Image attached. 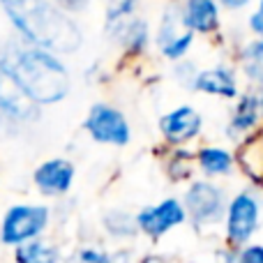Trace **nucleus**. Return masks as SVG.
<instances>
[{"label": "nucleus", "mask_w": 263, "mask_h": 263, "mask_svg": "<svg viewBox=\"0 0 263 263\" xmlns=\"http://www.w3.org/2000/svg\"><path fill=\"white\" fill-rule=\"evenodd\" d=\"M0 12L18 40L72 58L86 44L79 18L65 14L53 0H0Z\"/></svg>", "instance_id": "1"}, {"label": "nucleus", "mask_w": 263, "mask_h": 263, "mask_svg": "<svg viewBox=\"0 0 263 263\" xmlns=\"http://www.w3.org/2000/svg\"><path fill=\"white\" fill-rule=\"evenodd\" d=\"M0 58L12 69L23 92L40 109L60 104L72 92L74 79L65 58L18 40L14 32L0 42Z\"/></svg>", "instance_id": "2"}, {"label": "nucleus", "mask_w": 263, "mask_h": 263, "mask_svg": "<svg viewBox=\"0 0 263 263\" xmlns=\"http://www.w3.org/2000/svg\"><path fill=\"white\" fill-rule=\"evenodd\" d=\"M86 136L97 145L106 148H127L134 139V129L123 109L114 102H92L86 111V118L81 123Z\"/></svg>", "instance_id": "3"}, {"label": "nucleus", "mask_w": 263, "mask_h": 263, "mask_svg": "<svg viewBox=\"0 0 263 263\" xmlns=\"http://www.w3.org/2000/svg\"><path fill=\"white\" fill-rule=\"evenodd\" d=\"M199 37L190 32L180 21L178 0H168L162 7L157 21L153 23V51L166 65L185 60L192 55Z\"/></svg>", "instance_id": "4"}, {"label": "nucleus", "mask_w": 263, "mask_h": 263, "mask_svg": "<svg viewBox=\"0 0 263 263\" xmlns=\"http://www.w3.org/2000/svg\"><path fill=\"white\" fill-rule=\"evenodd\" d=\"M182 205H185L187 219L194 224L196 229H205L213 224L222 222L227 215L229 194L222 185L208 178H194L187 182L185 192H182Z\"/></svg>", "instance_id": "5"}, {"label": "nucleus", "mask_w": 263, "mask_h": 263, "mask_svg": "<svg viewBox=\"0 0 263 263\" xmlns=\"http://www.w3.org/2000/svg\"><path fill=\"white\" fill-rule=\"evenodd\" d=\"M261 224V199L254 190H238L233 196H229L227 215H224V229L227 240L231 247L242 250L254 238Z\"/></svg>", "instance_id": "6"}, {"label": "nucleus", "mask_w": 263, "mask_h": 263, "mask_svg": "<svg viewBox=\"0 0 263 263\" xmlns=\"http://www.w3.org/2000/svg\"><path fill=\"white\" fill-rule=\"evenodd\" d=\"M162 145L166 148H192L205 132V118L194 104H176L164 111L157 120Z\"/></svg>", "instance_id": "7"}, {"label": "nucleus", "mask_w": 263, "mask_h": 263, "mask_svg": "<svg viewBox=\"0 0 263 263\" xmlns=\"http://www.w3.org/2000/svg\"><path fill=\"white\" fill-rule=\"evenodd\" d=\"M51 222V210L44 203H16L7 208L0 224V240L5 245H23L37 240Z\"/></svg>", "instance_id": "8"}, {"label": "nucleus", "mask_w": 263, "mask_h": 263, "mask_svg": "<svg viewBox=\"0 0 263 263\" xmlns=\"http://www.w3.org/2000/svg\"><path fill=\"white\" fill-rule=\"evenodd\" d=\"M102 32L125 63H139L153 53V23L143 12Z\"/></svg>", "instance_id": "9"}, {"label": "nucleus", "mask_w": 263, "mask_h": 263, "mask_svg": "<svg viewBox=\"0 0 263 263\" xmlns=\"http://www.w3.org/2000/svg\"><path fill=\"white\" fill-rule=\"evenodd\" d=\"M242 90H245V86H242V79L236 65L231 63V58L203 65L196 74L194 88H192V92H196V95L222 102H233Z\"/></svg>", "instance_id": "10"}, {"label": "nucleus", "mask_w": 263, "mask_h": 263, "mask_svg": "<svg viewBox=\"0 0 263 263\" xmlns=\"http://www.w3.org/2000/svg\"><path fill=\"white\" fill-rule=\"evenodd\" d=\"M178 12L190 32L224 44V9L217 0H178Z\"/></svg>", "instance_id": "11"}, {"label": "nucleus", "mask_w": 263, "mask_h": 263, "mask_svg": "<svg viewBox=\"0 0 263 263\" xmlns=\"http://www.w3.org/2000/svg\"><path fill=\"white\" fill-rule=\"evenodd\" d=\"M261 127H263V120H261L259 92L245 88L229 106V116H227V123H224V136H227V141H231L236 145L242 139H247L250 134L259 132Z\"/></svg>", "instance_id": "12"}, {"label": "nucleus", "mask_w": 263, "mask_h": 263, "mask_svg": "<svg viewBox=\"0 0 263 263\" xmlns=\"http://www.w3.org/2000/svg\"><path fill=\"white\" fill-rule=\"evenodd\" d=\"M0 114L14 125L32 123L42 116V109L30 102V97L23 92L18 81L14 79L12 69L0 58Z\"/></svg>", "instance_id": "13"}, {"label": "nucleus", "mask_w": 263, "mask_h": 263, "mask_svg": "<svg viewBox=\"0 0 263 263\" xmlns=\"http://www.w3.org/2000/svg\"><path fill=\"white\" fill-rule=\"evenodd\" d=\"M185 219H187V213L182 201L176 199V196H168V199H162L153 205L141 208L136 213V227L148 238H162L164 233L180 227Z\"/></svg>", "instance_id": "14"}, {"label": "nucleus", "mask_w": 263, "mask_h": 263, "mask_svg": "<svg viewBox=\"0 0 263 263\" xmlns=\"http://www.w3.org/2000/svg\"><path fill=\"white\" fill-rule=\"evenodd\" d=\"M77 180V166L67 157H49L32 171V185L44 196H65Z\"/></svg>", "instance_id": "15"}, {"label": "nucleus", "mask_w": 263, "mask_h": 263, "mask_svg": "<svg viewBox=\"0 0 263 263\" xmlns=\"http://www.w3.org/2000/svg\"><path fill=\"white\" fill-rule=\"evenodd\" d=\"M242 79V86L250 90H263V40L245 37L229 53Z\"/></svg>", "instance_id": "16"}, {"label": "nucleus", "mask_w": 263, "mask_h": 263, "mask_svg": "<svg viewBox=\"0 0 263 263\" xmlns=\"http://www.w3.org/2000/svg\"><path fill=\"white\" fill-rule=\"evenodd\" d=\"M196 153V171L201 178L217 180V178H229L236 171V155L233 148L224 143H201L194 148Z\"/></svg>", "instance_id": "17"}, {"label": "nucleus", "mask_w": 263, "mask_h": 263, "mask_svg": "<svg viewBox=\"0 0 263 263\" xmlns=\"http://www.w3.org/2000/svg\"><path fill=\"white\" fill-rule=\"evenodd\" d=\"M236 155V168L252 182L254 187L263 190V127L233 148Z\"/></svg>", "instance_id": "18"}, {"label": "nucleus", "mask_w": 263, "mask_h": 263, "mask_svg": "<svg viewBox=\"0 0 263 263\" xmlns=\"http://www.w3.org/2000/svg\"><path fill=\"white\" fill-rule=\"evenodd\" d=\"M164 148V173L173 185L180 182H192L196 173V153L194 148Z\"/></svg>", "instance_id": "19"}, {"label": "nucleus", "mask_w": 263, "mask_h": 263, "mask_svg": "<svg viewBox=\"0 0 263 263\" xmlns=\"http://www.w3.org/2000/svg\"><path fill=\"white\" fill-rule=\"evenodd\" d=\"M14 261L16 263H58L60 250L46 240H28L14 247Z\"/></svg>", "instance_id": "20"}, {"label": "nucleus", "mask_w": 263, "mask_h": 263, "mask_svg": "<svg viewBox=\"0 0 263 263\" xmlns=\"http://www.w3.org/2000/svg\"><path fill=\"white\" fill-rule=\"evenodd\" d=\"M141 5H143V0H106L102 30L114 28V26H118V23L136 16V14H141Z\"/></svg>", "instance_id": "21"}, {"label": "nucleus", "mask_w": 263, "mask_h": 263, "mask_svg": "<svg viewBox=\"0 0 263 263\" xmlns=\"http://www.w3.org/2000/svg\"><path fill=\"white\" fill-rule=\"evenodd\" d=\"M104 229L114 238H132L139 231V227H136V215L132 217L127 210L114 208L104 215Z\"/></svg>", "instance_id": "22"}, {"label": "nucleus", "mask_w": 263, "mask_h": 263, "mask_svg": "<svg viewBox=\"0 0 263 263\" xmlns=\"http://www.w3.org/2000/svg\"><path fill=\"white\" fill-rule=\"evenodd\" d=\"M199 69H201V65L190 55V58H185V60H178V63H171V65H168V79H171V81L176 83L178 88H182V90H190V92H192Z\"/></svg>", "instance_id": "23"}, {"label": "nucleus", "mask_w": 263, "mask_h": 263, "mask_svg": "<svg viewBox=\"0 0 263 263\" xmlns=\"http://www.w3.org/2000/svg\"><path fill=\"white\" fill-rule=\"evenodd\" d=\"M245 32L254 40H263V0H254L245 16Z\"/></svg>", "instance_id": "24"}, {"label": "nucleus", "mask_w": 263, "mask_h": 263, "mask_svg": "<svg viewBox=\"0 0 263 263\" xmlns=\"http://www.w3.org/2000/svg\"><path fill=\"white\" fill-rule=\"evenodd\" d=\"M67 263H114V256H109L102 250H95V247H81L69 254Z\"/></svg>", "instance_id": "25"}, {"label": "nucleus", "mask_w": 263, "mask_h": 263, "mask_svg": "<svg viewBox=\"0 0 263 263\" xmlns=\"http://www.w3.org/2000/svg\"><path fill=\"white\" fill-rule=\"evenodd\" d=\"M53 3L58 5L65 14H69V16H74V18L83 16V14L90 12V7H92V0H53Z\"/></svg>", "instance_id": "26"}, {"label": "nucleus", "mask_w": 263, "mask_h": 263, "mask_svg": "<svg viewBox=\"0 0 263 263\" xmlns=\"http://www.w3.org/2000/svg\"><path fill=\"white\" fill-rule=\"evenodd\" d=\"M219 7L224 9V14H245L250 12V7L254 5V0H217Z\"/></svg>", "instance_id": "27"}, {"label": "nucleus", "mask_w": 263, "mask_h": 263, "mask_svg": "<svg viewBox=\"0 0 263 263\" xmlns=\"http://www.w3.org/2000/svg\"><path fill=\"white\" fill-rule=\"evenodd\" d=\"M240 263H263V245H245L240 250Z\"/></svg>", "instance_id": "28"}, {"label": "nucleus", "mask_w": 263, "mask_h": 263, "mask_svg": "<svg viewBox=\"0 0 263 263\" xmlns=\"http://www.w3.org/2000/svg\"><path fill=\"white\" fill-rule=\"evenodd\" d=\"M141 263H166V261H164L162 256H155V254H153V256H145V259L141 261Z\"/></svg>", "instance_id": "29"}, {"label": "nucleus", "mask_w": 263, "mask_h": 263, "mask_svg": "<svg viewBox=\"0 0 263 263\" xmlns=\"http://www.w3.org/2000/svg\"><path fill=\"white\" fill-rule=\"evenodd\" d=\"M259 106H261V120H263V90H259Z\"/></svg>", "instance_id": "30"}]
</instances>
